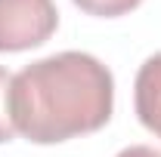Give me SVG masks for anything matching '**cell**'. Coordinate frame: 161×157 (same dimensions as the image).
<instances>
[{
    "mask_svg": "<svg viewBox=\"0 0 161 157\" xmlns=\"http://www.w3.org/2000/svg\"><path fill=\"white\" fill-rule=\"evenodd\" d=\"M9 86H13V74L0 65V145L16 139L13 117H9Z\"/></svg>",
    "mask_w": 161,
    "mask_h": 157,
    "instance_id": "obj_5",
    "label": "cell"
},
{
    "mask_svg": "<svg viewBox=\"0 0 161 157\" xmlns=\"http://www.w3.org/2000/svg\"><path fill=\"white\" fill-rule=\"evenodd\" d=\"M80 13L87 16H96V19H118V16H127L140 6L142 0H71Z\"/></svg>",
    "mask_w": 161,
    "mask_h": 157,
    "instance_id": "obj_4",
    "label": "cell"
},
{
    "mask_svg": "<svg viewBox=\"0 0 161 157\" xmlns=\"http://www.w3.org/2000/svg\"><path fill=\"white\" fill-rule=\"evenodd\" d=\"M59 28L53 0H0V53L43 46Z\"/></svg>",
    "mask_w": 161,
    "mask_h": 157,
    "instance_id": "obj_2",
    "label": "cell"
},
{
    "mask_svg": "<svg viewBox=\"0 0 161 157\" xmlns=\"http://www.w3.org/2000/svg\"><path fill=\"white\" fill-rule=\"evenodd\" d=\"M133 108L140 123L161 139V53L149 56L133 80Z\"/></svg>",
    "mask_w": 161,
    "mask_h": 157,
    "instance_id": "obj_3",
    "label": "cell"
},
{
    "mask_svg": "<svg viewBox=\"0 0 161 157\" xmlns=\"http://www.w3.org/2000/svg\"><path fill=\"white\" fill-rule=\"evenodd\" d=\"M115 157H161V151H155V148H149V145H130V148H124V151H118Z\"/></svg>",
    "mask_w": 161,
    "mask_h": 157,
    "instance_id": "obj_6",
    "label": "cell"
},
{
    "mask_svg": "<svg viewBox=\"0 0 161 157\" xmlns=\"http://www.w3.org/2000/svg\"><path fill=\"white\" fill-rule=\"evenodd\" d=\"M112 111L115 77L90 53H53L13 74V129L34 145H59L90 136L112 120Z\"/></svg>",
    "mask_w": 161,
    "mask_h": 157,
    "instance_id": "obj_1",
    "label": "cell"
}]
</instances>
